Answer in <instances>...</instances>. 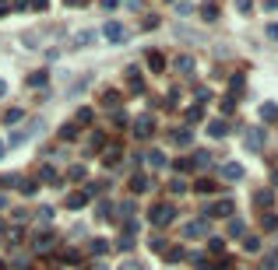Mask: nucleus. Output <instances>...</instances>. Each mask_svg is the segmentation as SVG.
<instances>
[{"label": "nucleus", "instance_id": "nucleus-1", "mask_svg": "<svg viewBox=\"0 0 278 270\" xmlns=\"http://www.w3.org/2000/svg\"><path fill=\"white\" fill-rule=\"evenodd\" d=\"M152 224H158V228H162V224H169L173 218H176V207H173V204H166V200H158L155 207H152Z\"/></svg>", "mask_w": 278, "mask_h": 270}, {"label": "nucleus", "instance_id": "nucleus-2", "mask_svg": "<svg viewBox=\"0 0 278 270\" xmlns=\"http://www.w3.org/2000/svg\"><path fill=\"white\" fill-rule=\"evenodd\" d=\"M152 133H155V116L152 112H141L138 119H134V137H152Z\"/></svg>", "mask_w": 278, "mask_h": 270}, {"label": "nucleus", "instance_id": "nucleus-3", "mask_svg": "<svg viewBox=\"0 0 278 270\" xmlns=\"http://www.w3.org/2000/svg\"><path fill=\"white\" fill-rule=\"evenodd\" d=\"M102 39H109V42H127V28L120 21H109V25H102Z\"/></svg>", "mask_w": 278, "mask_h": 270}, {"label": "nucleus", "instance_id": "nucleus-4", "mask_svg": "<svg viewBox=\"0 0 278 270\" xmlns=\"http://www.w3.org/2000/svg\"><path fill=\"white\" fill-rule=\"evenodd\" d=\"M243 144H246V151H261V147H264V130L250 127V130H246V137H243Z\"/></svg>", "mask_w": 278, "mask_h": 270}, {"label": "nucleus", "instance_id": "nucleus-5", "mask_svg": "<svg viewBox=\"0 0 278 270\" xmlns=\"http://www.w3.org/2000/svg\"><path fill=\"white\" fill-rule=\"evenodd\" d=\"M39 130H42V123L35 119V123H28L25 130H18V133H11V147H18V144H25V141L32 137V133H39Z\"/></svg>", "mask_w": 278, "mask_h": 270}, {"label": "nucleus", "instance_id": "nucleus-6", "mask_svg": "<svg viewBox=\"0 0 278 270\" xmlns=\"http://www.w3.org/2000/svg\"><path fill=\"white\" fill-rule=\"evenodd\" d=\"M190 141H194V130H190V127H180V130L169 133V144H176V147H187Z\"/></svg>", "mask_w": 278, "mask_h": 270}, {"label": "nucleus", "instance_id": "nucleus-7", "mask_svg": "<svg viewBox=\"0 0 278 270\" xmlns=\"http://www.w3.org/2000/svg\"><path fill=\"white\" fill-rule=\"evenodd\" d=\"M183 235H187V238H201V235H208V221H204V218L190 221L187 228H183Z\"/></svg>", "mask_w": 278, "mask_h": 270}, {"label": "nucleus", "instance_id": "nucleus-8", "mask_svg": "<svg viewBox=\"0 0 278 270\" xmlns=\"http://www.w3.org/2000/svg\"><path fill=\"white\" fill-rule=\"evenodd\" d=\"M222 179H229V183L243 179V165H240V161H226V165H222Z\"/></svg>", "mask_w": 278, "mask_h": 270}, {"label": "nucleus", "instance_id": "nucleus-9", "mask_svg": "<svg viewBox=\"0 0 278 270\" xmlns=\"http://www.w3.org/2000/svg\"><path fill=\"white\" fill-rule=\"evenodd\" d=\"M208 218H232V200H218V204H211Z\"/></svg>", "mask_w": 278, "mask_h": 270}, {"label": "nucleus", "instance_id": "nucleus-10", "mask_svg": "<svg viewBox=\"0 0 278 270\" xmlns=\"http://www.w3.org/2000/svg\"><path fill=\"white\" fill-rule=\"evenodd\" d=\"M56 137H60V141H78L81 137V127L78 123H64L60 130H56Z\"/></svg>", "mask_w": 278, "mask_h": 270}, {"label": "nucleus", "instance_id": "nucleus-11", "mask_svg": "<svg viewBox=\"0 0 278 270\" xmlns=\"http://www.w3.org/2000/svg\"><path fill=\"white\" fill-rule=\"evenodd\" d=\"M53 242H56V238H53L50 232H39L32 246H35V253H50V249H53Z\"/></svg>", "mask_w": 278, "mask_h": 270}, {"label": "nucleus", "instance_id": "nucleus-12", "mask_svg": "<svg viewBox=\"0 0 278 270\" xmlns=\"http://www.w3.org/2000/svg\"><path fill=\"white\" fill-rule=\"evenodd\" d=\"M148 70H152V74H162V70H166V56L158 53V49L148 53Z\"/></svg>", "mask_w": 278, "mask_h": 270}, {"label": "nucleus", "instance_id": "nucleus-13", "mask_svg": "<svg viewBox=\"0 0 278 270\" xmlns=\"http://www.w3.org/2000/svg\"><path fill=\"white\" fill-rule=\"evenodd\" d=\"M226 133H229L226 119H211V123H208V137H226Z\"/></svg>", "mask_w": 278, "mask_h": 270}, {"label": "nucleus", "instance_id": "nucleus-14", "mask_svg": "<svg viewBox=\"0 0 278 270\" xmlns=\"http://www.w3.org/2000/svg\"><path fill=\"white\" fill-rule=\"evenodd\" d=\"M46 81H50V74H46V70H32V74H28V81H25V84H28V88H42Z\"/></svg>", "mask_w": 278, "mask_h": 270}, {"label": "nucleus", "instance_id": "nucleus-15", "mask_svg": "<svg viewBox=\"0 0 278 270\" xmlns=\"http://www.w3.org/2000/svg\"><path fill=\"white\" fill-rule=\"evenodd\" d=\"M204 165H211L208 151H194V155H190V169H204Z\"/></svg>", "mask_w": 278, "mask_h": 270}, {"label": "nucleus", "instance_id": "nucleus-16", "mask_svg": "<svg viewBox=\"0 0 278 270\" xmlns=\"http://www.w3.org/2000/svg\"><path fill=\"white\" fill-rule=\"evenodd\" d=\"M102 106H106V109H120V92H102Z\"/></svg>", "mask_w": 278, "mask_h": 270}, {"label": "nucleus", "instance_id": "nucleus-17", "mask_svg": "<svg viewBox=\"0 0 278 270\" xmlns=\"http://www.w3.org/2000/svg\"><path fill=\"white\" fill-rule=\"evenodd\" d=\"M130 190H134V193H144V190H148V175L134 172V175H130Z\"/></svg>", "mask_w": 278, "mask_h": 270}, {"label": "nucleus", "instance_id": "nucleus-18", "mask_svg": "<svg viewBox=\"0 0 278 270\" xmlns=\"http://www.w3.org/2000/svg\"><path fill=\"white\" fill-rule=\"evenodd\" d=\"M173 67H176L180 74H190V70H194V56H176V60H173Z\"/></svg>", "mask_w": 278, "mask_h": 270}, {"label": "nucleus", "instance_id": "nucleus-19", "mask_svg": "<svg viewBox=\"0 0 278 270\" xmlns=\"http://www.w3.org/2000/svg\"><path fill=\"white\" fill-rule=\"evenodd\" d=\"M271 200H275L271 190H257V193H254V204H257V207H271Z\"/></svg>", "mask_w": 278, "mask_h": 270}, {"label": "nucleus", "instance_id": "nucleus-20", "mask_svg": "<svg viewBox=\"0 0 278 270\" xmlns=\"http://www.w3.org/2000/svg\"><path fill=\"white\" fill-rule=\"evenodd\" d=\"M261 119H264V123L278 119V106H275V102H264V106H261Z\"/></svg>", "mask_w": 278, "mask_h": 270}, {"label": "nucleus", "instance_id": "nucleus-21", "mask_svg": "<svg viewBox=\"0 0 278 270\" xmlns=\"http://www.w3.org/2000/svg\"><path fill=\"white\" fill-rule=\"evenodd\" d=\"M85 204H88V193H70V197H67L70 211H78V207H85Z\"/></svg>", "mask_w": 278, "mask_h": 270}, {"label": "nucleus", "instance_id": "nucleus-22", "mask_svg": "<svg viewBox=\"0 0 278 270\" xmlns=\"http://www.w3.org/2000/svg\"><path fill=\"white\" fill-rule=\"evenodd\" d=\"M116 161H120V147H106V151H102V165H116Z\"/></svg>", "mask_w": 278, "mask_h": 270}, {"label": "nucleus", "instance_id": "nucleus-23", "mask_svg": "<svg viewBox=\"0 0 278 270\" xmlns=\"http://www.w3.org/2000/svg\"><path fill=\"white\" fill-rule=\"evenodd\" d=\"M39 183H56V172H53V165H39Z\"/></svg>", "mask_w": 278, "mask_h": 270}, {"label": "nucleus", "instance_id": "nucleus-24", "mask_svg": "<svg viewBox=\"0 0 278 270\" xmlns=\"http://www.w3.org/2000/svg\"><path fill=\"white\" fill-rule=\"evenodd\" d=\"M261 270H278V249H271L264 260H261Z\"/></svg>", "mask_w": 278, "mask_h": 270}, {"label": "nucleus", "instance_id": "nucleus-25", "mask_svg": "<svg viewBox=\"0 0 278 270\" xmlns=\"http://www.w3.org/2000/svg\"><path fill=\"white\" fill-rule=\"evenodd\" d=\"M18 190L25 193V197H32V193L39 190V183H35V179H18Z\"/></svg>", "mask_w": 278, "mask_h": 270}, {"label": "nucleus", "instance_id": "nucleus-26", "mask_svg": "<svg viewBox=\"0 0 278 270\" xmlns=\"http://www.w3.org/2000/svg\"><path fill=\"white\" fill-rule=\"evenodd\" d=\"M35 221L42 224V228H46V224L53 221V207H39V211H35Z\"/></svg>", "mask_w": 278, "mask_h": 270}, {"label": "nucleus", "instance_id": "nucleus-27", "mask_svg": "<svg viewBox=\"0 0 278 270\" xmlns=\"http://www.w3.org/2000/svg\"><path fill=\"white\" fill-rule=\"evenodd\" d=\"M88 249H92V256H102V253L109 249V242H106V238H92V242H88Z\"/></svg>", "mask_w": 278, "mask_h": 270}, {"label": "nucleus", "instance_id": "nucleus-28", "mask_svg": "<svg viewBox=\"0 0 278 270\" xmlns=\"http://www.w3.org/2000/svg\"><path fill=\"white\" fill-rule=\"evenodd\" d=\"M243 249H246V253H257V249H261V238H257V235H243Z\"/></svg>", "mask_w": 278, "mask_h": 270}, {"label": "nucleus", "instance_id": "nucleus-29", "mask_svg": "<svg viewBox=\"0 0 278 270\" xmlns=\"http://www.w3.org/2000/svg\"><path fill=\"white\" fill-rule=\"evenodd\" d=\"M201 119H204V109L201 106H190L187 109V123H201Z\"/></svg>", "mask_w": 278, "mask_h": 270}, {"label": "nucleus", "instance_id": "nucleus-30", "mask_svg": "<svg viewBox=\"0 0 278 270\" xmlns=\"http://www.w3.org/2000/svg\"><path fill=\"white\" fill-rule=\"evenodd\" d=\"M229 98H236V95H243V74H236V78H232V84H229Z\"/></svg>", "mask_w": 278, "mask_h": 270}, {"label": "nucleus", "instance_id": "nucleus-31", "mask_svg": "<svg viewBox=\"0 0 278 270\" xmlns=\"http://www.w3.org/2000/svg\"><path fill=\"white\" fill-rule=\"evenodd\" d=\"M70 179H74V183H81L85 175H88V169H85V165H70V172H67Z\"/></svg>", "mask_w": 278, "mask_h": 270}, {"label": "nucleus", "instance_id": "nucleus-32", "mask_svg": "<svg viewBox=\"0 0 278 270\" xmlns=\"http://www.w3.org/2000/svg\"><path fill=\"white\" fill-rule=\"evenodd\" d=\"M162 256H166L169 263H176V260H183V249H180V246H173V249H162Z\"/></svg>", "mask_w": 278, "mask_h": 270}, {"label": "nucleus", "instance_id": "nucleus-33", "mask_svg": "<svg viewBox=\"0 0 278 270\" xmlns=\"http://www.w3.org/2000/svg\"><path fill=\"white\" fill-rule=\"evenodd\" d=\"M201 18H204V21H215V18H218V7H215V4H204V7H201Z\"/></svg>", "mask_w": 278, "mask_h": 270}, {"label": "nucleus", "instance_id": "nucleus-34", "mask_svg": "<svg viewBox=\"0 0 278 270\" xmlns=\"http://www.w3.org/2000/svg\"><path fill=\"white\" fill-rule=\"evenodd\" d=\"M190 263H194L197 270H211V260H208V256H201V253H197V256H190Z\"/></svg>", "mask_w": 278, "mask_h": 270}, {"label": "nucleus", "instance_id": "nucleus-35", "mask_svg": "<svg viewBox=\"0 0 278 270\" xmlns=\"http://www.w3.org/2000/svg\"><path fill=\"white\" fill-rule=\"evenodd\" d=\"M60 260H64V263H78V260H81V253H78V249H64V253H60Z\"/></svg>", "mask_w": 278, "mask_h": 270}, {"label": "nucleus", "instance_id": "nucleus-36", "mask_svg": "<svg viewBox=\"0 0 278 270\" xmlns=\"http://www.w3.org/2000/svg\"><path fill=\"white\" fill-rule=\"evenodd\" d=\"M194 190H197V193H211V190H215V183H211V179H197Z\"/></svg>", "mask_w": 278, "mask_h": 270}, {"label": "nucleus", "instance_id": "nucleus-37", "mask_svg": "<svg viewBox=\"0 0 278 270\" xmlns=\"http://www.w3.org/2000/svg\"><path fill=\"white\" fill-rule=\"evenodd\" d=\"M229 235H243V221L240 218H229Z\"/></svg>", "mask_w": 278, "mask_h": 270}, {"label": "nucleus", "instance_id": "nucleus-38", "mask_svg": "<svg viewBox=\"0 0 278 270\" xmlns=\"http://www.w3.org/2000/svg\"><path fill=\"white\" fill-rule=\"evenodd\" d=\"M148 161L155 165V169H162V165H166V155H162V151H152V155H148Z\"/></svg>", "mask_w": 278, "mask_h": 270}, {"label": "nucleus", "instance_id": "nucleus-39", "mask_svg": "<svg viewBox=\"0 0 278 270\" xmlns=\"http://www.w3.org/2000/svg\"><path fill=\"white\" fill-rule=\"evenodd\" d=\"M102 141H106V137H102V133L95 130V133H92V137H88V151H95V147H102Z\"/></svg>", "mask_w": 278, "mask_h": 270}, {"label": "nucleus", "instance_id": "nucleus-40", "mask_svg": "<svg viewBox=\"0 0 278 270\" xmlns=\"http://www.w3.org/2000/svg\"><path fill=\"white\" fill-rule=\"evenodd\" d=\"M92 39H95L92 32H78V35H74V42H78V46H88V42H92Z\"/></svg>", "mask_w": 278, "mask_h": 270}, {"label": "nucleus", "instance_id": "nucleus-41", "mask_svg": "<svg viewBox=\"0 0 278 270\" xmlns=\"http://www.w3.org/2000/svg\"><path fill=\"white\" fill-rule=\"evenodd\" d=\"M120 270H148V267L138 263V260H127V263H120Z\"/></svg>", "mask_w": 278, "mask_h": 270}, {"label": "nucleus", "instance_id": "nucleus-42", "mask_svg": "<svg viewBox=\"0 0 278 270\" xmlns=\"http://www.w3.org/2000/svg\"><path fill=\"white\" fill-rule=\"evenodd\" d=\"M21 116H25V112H21V109H11V112H7V116H4V123H18V119H21Z\"/></svg>", "mask_w": 278, "mask_h": 270}, {"label": "nucleus", "instance_id": "nucleus-43", "mask_svg": "<svg viewBox=\"0 0 278 270\" xmlns=\"http://www.w3.org/2000/svg\"><path fill=\"white\" fill-rule=\"evenodd\" d=\"M169 190H173V193H183L187 183H183V179H169Z\"/></svg>", "mask_w": 278, "mask_h": 270}, {"label": "nucleus", "instance_id": "nucleus-44", "mask_svg": "<svg viewBox=\"0 0 278 270\" xmlns=\"http://www.w3.org/2000/svg\"><path fill=\"white\" fill-rule=\"evenodd\" d=\"M116 246L127 253V249H134V238H130V235H120V242H116Z\"/></svg>", "mask_w": 278, "mask_h": 270}, {"label": "nucleus", "instance_id": "nucleus-45", "mask_svg": "<svg viewBox=\"0 0 278 270\" xmlns=\"http://www.w3.org/2000/svg\"><path fill=\"white\" fill-rule=\"evenodd\" d=\"M236 11H240V14H250L254 4H250V0H236Z\"/></svg>", "mask_w": 278, "mask_h": 270}, {"label": "nucleus", "instance_id": "nucleus-46", "mask_svg": "<svg viewBox=\"0 0 278 270\" xmlns=\"http://www.w3.org/2000/svg\"><path fill=\"white\" fill-rule=\"evenodd\" d=\"M28 7H32V11H46L50 0H28Z\"/></svg>", "mask_w": 278, "mask_h": 270}, {"label": "nucleus", "instance_id": "nucleus-47", "mask_svg": "<svg viewBox=\"0 0 278 270\" xmlns=\"http://www.w3.org/2000/svg\"><path fill=\"white\" fill-rule=\"evenodd\" d=\"M264 228H268V232L278 228V218H275V214H264Z\"/></svg>", "mask_w": 278, "mask_h": 270}, {"label": "nucleus", "instance_id": "nucleus-48", "mask_svg": "<svg viewBox=\"0 0 278 270\" xmlns=\"http://www.w3.org/2000/svg\"><path fill=\"white\" fill-rule=\"evenodd\" d=\"M116 211H120V214H134V200H123L120 207H116Z\"/></svg>", "mask_w": 278, "mask_h": 270}, {"label": "nucleus", "instance_id": "nucleus-49", "mask_svg": "<svg viewBox=\"0 0 278 270\" xmlns=\"http://www.w3.org/2000/svg\"><path fill=\"white\" fill-rule=\"evenodd\" d=\"M11 270H28V260H25V256H18V260L11 263Z\"/></svg>", "mask_w": 278, "mask_h": 270}, {"label": "nucleus", "instance_id": "nucleus-50", "mask_svg": "<svg viewBox=\"0 0 278 270\" xmlns=\"http://www.w3.org/2000/svg\"><path fill=\"white\" fill-rule=\"evenodd\" d=\"M208 95H211L208 88H197V92H194V98H197V102H208Z\"/></svg>", "mask_w": 278, "mask_h": 270}, {"label": "nucleus", "instance_id": "nucleus-51", "mask_svg": "<svg viewBox=\"0 0 278 270\" xmlns=\"http://www.w3.org/2000/svg\"><path fill=\"white\" fill-rule=\"evenodd\" d=\"M99 4L106 7V11H116V7H120V0H99Z\"/></svg>", "mask_w": 278, "mask_h": 270}, {"label": "nucleus", "instance_id": "nucleus-52", "mask_svg": "<svg viewBox=\"0 0 278 270\" xmlns=\"http://www.w3.org/2000/svg\"><path fill=\"white\" fill-rule=\"evenodd\" d=\"M268 39H278V21H271V25H268Z\"/></svg>", "mask_w": 278, "mask_h": 270}, {"label": "nucleus", "instance_id": "nucleus-53", "mask_svg": "<svg viewBox=\"0 0 278 270\" xmlns=\"http://www.w3.org/2000/svg\"><path fill=\"white\" fill-rule=\"evenodd\" d=\"M264 7L268 11H278V0H264Z\"/></svg>", "mask_w": 278, "mask_h": 270}, {"label": "nucleus", "instance_id": "nucleus-54", "mask_svg": "<svg viewBox=\"0 0 278 270\" xmlns=\"http://www.w3.org/2000/svg\"><path fill=\"white\" fill-rule=\"evenodd\" d=\"M14 7H18V11H25V7H28V0H14Z\"/></svg>", "mask_w": 278, "mask_h": 270}, {"label": "nucleus", "instance_id": "nucleus-55", "mask_svg": "<svg viewBox=\"0 0 278 270\" xmlns=\"http://www.w3.org/2000/svg\"><path fill=\"white\" fill-rule=\"evenodd\" d=\"M4 207H7V197H4V193H0V211H4Z\"/></svg>", "mask_w": 278, "mask_h": 270}, {"label": "nucleus", "instance_id": "nucleus-56", "mask_svg": "<svg viewBox=\"0 0 278 270\" xmlns=\"http://www.w3.org/2000/svg\"><path fill=\"white\" fill-rule=\"evenodd\" d=\"M88 270H106V267H102V263H92V267H88Z\"/></svg>", "mask_w": 278, "mask_h": 270}, {"label": "nucleus", "instance_id": "nucleus-57", "mask_svg": "<svg viewBox=\"0 0 278 270\" xmlns=\"http://www.w3.org/2000/svg\"><path fill=\"white\" fill-rule=\"evenodd\" d=\"M4 151H7V144H4V141H0V158H4Z\"/></svg>", "mask_w": 278, "mask_h": 270}, {"label": "nucleus", "instance_id": "nucleus-58", "mask_svg": "<svg viewBox=\"0 0 278 270\" xmlns=\"http://www.w3.org/2000/svg\"><path fill=\"white\" fill-rule=\"evenodd\" d=\"M67 4H70V7H78V4H81V0H67Z\"/></svg>", "mask_w": 278, "mask_h": 270}, {"label": "nucleus", "instance_id": "nucleus-59", "mask_svg": "<svg viewBox=\"0 0 278 270\" xmlns=\"http://www.w3.org/2000/svg\"><path fill=\"white\" fill-rule=\"evenodd\" d=\"M4 92H7V84H4V81H0V95H4Z\"/></svg>", "mask_w": 278, "mask_h": 270}, {"label": "nucleus", "instance_id": "nucleus-60", "mask_svg": "<svg viewBox=\"0 0 278 270\" xmlns=\"http://www.w3.org/2000/svg\"><path fill=\"white\" fill-rule=\"evenodd\" d=\"M4 267H7V263H4V260H0V270H4Z\"/></svg>", "mask_w": 278, "mask_h": 270}, {"label": "nucleus", "instance_id": "nucleus-61", "mask_svg": "<svg viewBox=\"0 0 278 270\" xmlns=\"http://www.w3.org/2000/svg\"><path fill=\"white\" fill-rule=\"evenodd\" d=\"M0 232H4V221H0Z\"/></svg>", "mask_w": 278, "mask_h": 270}]
</instances>
